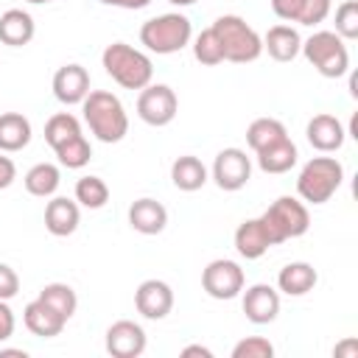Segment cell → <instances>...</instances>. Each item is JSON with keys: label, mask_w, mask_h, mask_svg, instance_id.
Masks as SVG:
<instances>
[{"label": "cell", "mask_w": 358, "mask_h": 358, "mask_svg": "<svg viewBox=\"0 0 358 358\" xmlns=\"http://www.w3.org/2000/svg\"><path fill=\"white\" fill-rule=\"evenodd\" d=\"M106 352L112 358H137L145 352V330L131 319H117L106 327Z\"/></svg>", "instance_id": "obj_12"}, {"label": "cell", "mask_w": 358, "mask_h": 358, "mask_svg": "<svg viewBox=\"0 0 358 358\" xmlns=\"http://www.w3.org/2000/svg\"><path fill=\"white\" fill-rule=\"evenodd\" d=\"M98 3H103V6H115V8H129V11H134V8H145L151 0H98Z\"/></svg>", "instance_id": "obj_40"}, {"label": "cell", "mask_w": 358, "mask_h": 358, "mask_svg": "<svg viewBox=\"0 0 358 358\" xmlns=\"http://www.w3.org/2000/svg\"><path fill=\"white\" fill-rule=\"evenodd\" d=\"M134 308L140 316L159 322L173 310V288L165 280H143L134 291Z\"/></svg>", "instance_id": "obj_11"}, {"label": "cell", "mask_w": 358, "mask_h": 358, "mask_svg": "<svg viewBox=\"0 0 358 358\" xmlns=\"http://www.w3.org/2000/svg\"><path fill=\"white\" fill-rule=\"evenodd\" d=\"M274 344L263 336H246L232 347V358H271Z\"/></svg>", "instance_id": "obj_34"}, {"label": "cell", "mask_w": 358, "mask_h": 358, "mask_svg": "<svg viewBox=\"0 0 358 358\" xmlns=\"http://www.w3.org/2000/svg\"><path fill=\"white\" fill-rule=\"evenodd\" d=\"M31 120L22 112H3L0 115V151L3 154H14L22 151L31 143Z\"/></svg>", "instance_id": "obj_23"}, {"label": "cell", "mask_w": 358, "mask_h": 358, "mask_svg": "<svg viewBox=\"0 0 358 358\" xmlns=\"http://www.w3.org/2000/svg\"><path fill=\"white\" fill-rule=\"evenodd\" d=\"M190 355H201V358H213V350L210 347H201V344H187L182 350V358H190Z\"/></svg>", "instance_id": "obj_42"}, {"label": "cell", "mask_w": 358, "mask_h": 358, "mask_svg": "<svg viewBox=\"0 0 358 358\" xmlns=\"http://www.w3.org/2000/svg\"><path fill=\"white\" fill-rule=\"evenodd\" d=\"M243 282H246L243 268L235 260H227V257L210 260L207 268L201 271V288L213 299H235L243 291Z\"/></svg>", "instance_id": "obj_9"}, {"label": "cell", "mask_w": 358, "mask_h": 358, "mask_svg": "<svg viewBox=\"0 0 358 358\" xmlns=\"http://www.w3.org/2000/svg\"><path fill=\"white\" fill-rule=\"evenodd\" d=\"M336 34L341 39H358V0H344L336 8Z\"/></svg>", "instance_id": "obj_33"}, {"label": "cell", "mask_w": 358, "mask_h": 358, "mask_svg": "<svg viewBox=\"0 0 358 358\" xmlns=\"http://www.w3.org/2000/svg\"><path fill=\"white\" fill-rule=\"evenodd\" d=\"M302 3L305 0H271V11L285 22H296L302 14Z\"/></svg>", "instance_id": "obj_37"}, {"label": "cell", "mask_w": 358, "mask_h": 358, "mask_svg": "<svg viewBox=\"0 0 358 358\" xmlns=\"http://www.w3.org/2000/svg\"><path fill=\"white\" fill-rule=\"evenodd\" d=\"M22 182H25V190L31 196L50 199L59 190V185H62V173H59V168L53 162H36L34 168H28V173H25Z\"/></svg>", "instance_id": "obj_27"}, {"label": "cell", "mask_w": 358, "mask_h": 358, "mask_svg": "<svg viewBox=\"0 0 358 358\" xmlns=\"http://www.w3.org/2000/svg\"><path fill=\"white\" fill-rule=\"evenodd\" d=\"M20 294V277L8 263H0V299H14Z\"/></svg>", "instance_id": "obj_36"}, {"label": "cell", "mask_w": 358, "mask_h": 358, "mask_svg": "<svg viewBox=\"0 0 358 358\" xmlns=\"http://www.w3.org/2000/svg\"><path fill=\"white\" fill-rule=\"evenodd\" d=\"M22 322H25V327H28L34 336H42V338L59 336V333L64 330V324H67V319H64L62 313H56V310H53L48 302H42L39 296L25 305Z\"/></svg>", "instance_id": "obj_18"}, {"label": "cell", "mask_w": 358, "mask_h": 358, "mask_svg": "<svg viewBox=\"0 0 358 358\" xmlns=\"http://www.w3.org/2000/svg\"><path fill=\"white\" fill-rule=\"evenodd\" d=\"M171 6H193V3H199V0H168Z\"/></svg>", "instance_id": "obj_44"}, {"label": "cell", "mask_w": 358, "mask_h": 358, "mask_svg": "<svg viewBox=\"0 0 358 358\" xmlns=\"http://www.w3.org/2000/svg\"><path fill=\"white\" fill-rule=\"evenodd\" d=\"M330 11H333V0H305L296 22L299 25H319L330 17Z\"/></svg>", "instance_id": "obj_35"}, {"label": "cell", "mask_w": 358, "mask_h": 358, "mask_svg": "<svg viewBox=\"0 0 358 358\" xmlns=\"http://www.w3.org/2000/svg\"><path fill=\"white\" fill-rule=\"evenodd\" d=\"M344 182V165L336 157H313L296 176V193L308 204H324Z\"/></svg>", "instance_id": "obj_3"}, {"label": "cell", "mask_w": 358, "mask_h": 358, "mask_svg": "<svg viewBox=\"0 0 358 358\" xmlns=\"http://www.w3.org/2000/svg\"><path fill=\"white\" fill-rule=\"evenodd\" d=\"M305 137H308V143H310L316 151H322V154H333V151H338V148L344 145V140H347V129H344V123H341L336 115L319 112V115H313V117L308 120V126H305Z\"/></svg>", "instance_id": "obj_13"}, {"label": "cell", "mask_w": 358, "mask_h": 358, "mask_svg": "<svg viewBox=\"0 0 358 358\" xmlns=\"http://www.w3.org/2000/svg\"><path fill=\"white\" fill-rule=\"evenodd\" d=\"M235 249L246 260H257V257H263L271 249V241H268L260 218H246L243 224H238V229H235Z\"/></svg>", "instance_id": "obj_21"}, {"label": "cell", "mask_w": 358, "mask_h": 358, "mask_svg": "<svg viewBox=\"0 0 358 358\" xmlns=\"http://www.w3.org/2000/svg\"><path fill=\"white\" fill-rule=\"evenodd\" d=\"M28 3H34V6H39V3H50V0H28Z\"/></svg>", "instance_id": "obj_45"}, {"label": "cell", "mask_w": 358, "mask_h": 358, "mask_svg": "<svg viewBox=\"0 0 358 358\" xmlns=\"http://www.w3.org/2000/svg\"><path fill=\"white\" fill-rule=\"evenodd\" d=\"M53 151H56L59 165H64V168H70V171H78V168H84V165L92 159V145H90V140H87L84 134L70 137L67 143L56 145Z\"/></svg>", "instance_id": "obj_28"}, {"label": "cell", "mask_w": 358, "mask_h": 358, "mask_svg": "<svg viewBox=\"0 0 358 358\" xmlns=\"http://www.w3.org/2000/svg\"><path fill=\"white\" fill-rule=\"evenodd\" d=\"M36 34V25H34V17L22 8H8L0 14V42L3 45H11V48H22L34 39Z\"/></svg>", "instance_id": "obj_22"}, {"label": "cell", "mask_w": 358, "mask_h": 358, "mask_svg": "<svg viewBox=\"0 0 358 358\" xmlns=\"http://www.w3.org/2000/svg\"><path fill=\"white\" fill-rule=\"evenodd\" d=\"M193 39V25L185 14L171 11V14H159L143 22L140 28V42L157 53V56H168V53H179L182 48H187Z\"/></svg>", "instance_id": "obj_4"}, {"label": "cell", "mask_w": 358, "mask_h": 358, "mask_svg": "<svg viewBox=\"0 0 358 358\" xmlns=\"http://www.w3.org/2000/svg\"><path fill=\"white\" fill-rule=\"evenodd\" d=\"M255 157H257V168H260L263 173H288V171L296 165L299 151H296L294 140L285 137V140H280V143H274V145L257 151Z\"/></svg>", "instance_id": "obj_25"}, {"label": "cell", "mask_w": 358, "mask_h": 358, "mask_svg": "<svg viewBox=\"0 0 358 358\" xmlns=\"http://www.w3.org/2000/svg\"><path fill=\"white\" fill-rule=\"evenodd\" d=\"M76 201L87 210H101L109 201V185L101 176H81L76 182Z\"/></svg>", "instance_id": "obj_30"}, {"label": "cell", "mask_w": 358, "mask_h": 358, "mask_svg": "<svg viewBox=\"0 0 358 358\" xmlns=\"http://www.w3.org/2000/svg\"><path fill=\"white\" fill-rule=\"evenodd\" d=\"M179 112V98L168 84H148L137 95V115L148 126H168Z\"/></svg>", "instance_id": "obj_8"}, {"label": "cell", "mask_w": 358, "mask_h": 358, "mask_svg": "<svg viewBox=\"0 0 358 358\" xmlns=\"http://www.w3.org/2000/svg\"><path fill=\"white\" fill-rule=\"evenodd\" d=\"M101 64H103L106 76H109L115 84H120L123 90H143V87H148L151 78H154V64H151V59H148L143 50H137V48H131V45H126V42H112V45H106L103 53H101Z\"/></svg>", "instance_id": "obj_2"}, {"label": "cell", "mask_w": 358, "mask_h": 358, "mask_svg": "<svg viewBox=\"0 0 358 358\" xmlns=\"http://www.w3.org/2000/svg\"><path fill=\"white\" fill-rule=\"evenodd\" d=\"M213 182L221 187V190H241L246 187V182L252 179V159L246 157L243 148H221L215 154V162H213Z\"/></svg>", "instance_id": "obj_10"}, {"label": "cell", "mask_w": 358, "mask_h": 358, "mask_svg": "<svg viewBox=\"0 0 358 358\" xmlns=\"http://www.w3.org/2000/svg\"><path fill=\"white\" fill-rule=\"evenodd\" d=\"M84 123L101 143H120L129 134V115L115 92L106 90H90V95L81 101Z\"/></svg>", "instance_id": "obj_1"}, {"label": "cell", "mask_w": 358, "mask_h": 358, "mask_svg": "<svg viewBox=\"0 0 358 358\" xmlns=\"http://www.w3.org/2000/svg\"><path fill=\"white\" fill-rule=\"evenodd\" d=\"M78 221H81V210H78V201L76 199H67V196H53L48 204H45V229L56 238H67L78 229Z\"/></svg>", "instance_id": "obj_16"}, {"label": "cell", "mask_w": 358, "mask_h": 358, "mask_svg": "<svg viewBox=\"0 0 358 358\" xmlns=\"http://www.w3.org/2000/svg\"><path fill=\"white\" fill-rule=\"evenodd\" d=\"M0 355H20V358H25V350H0Z\"/></svg>", "instance_id": "obj_43"}, {"label": "cell", "mask_w": 358, "mask_h": 358, "mask_svg": "<svg viewBox=\"0 0 358 358\" xmlns=\"http://www.w3.org/2000/svg\"><path fill=\"white\" fill-rule=\"evenodd\" d=\"M53 95L64 106H76L90 95V73L81 64H62L53 73Z\"/></svg>", "instance_id": "obj_15"}, {"label": "cell", "mask_w": 358, "mask_h": 358, "mask_svg": "<svg viewBox=\"0 0 358 358\" xmlns=\"http://www.w3.org/2000/svg\"><path fill=\"white\" fill-rule=\"evenodd\" d=\"M210 173L204 168V162L193 154H185V157H176L173 165H171V182L185 190V193H193V190H201L207 185Z\"/></svg>", "instance_id": "obj_24"}, {"label": "cell", "mask_w": 358, "mask_h": 358, "mask_svg": "<svg viewBox=\"0 0 358 358\" xmlns=\"http://www.w3.org/2000/svg\"><path fill=\"white\" fill-rule=\"evenodd\" d=\"M260 221H263V229H266L271 246H280V243H285V241L299 238V235L308 232L310 213H308L305 201H299L294 196H280V199H274L266 207V213L260 215Z\"/></svg>", "instance_id": "obj_5"}, {"label": "cell", "mask_w": 358, "mask_h": 358, "mask_svg": "<svg viewBox=\"0 0 358 358\" xmlns=\"http://www.w3.org/2000/svg\"><path fill=\"white\" fill-rule=\"evenodd\" d=\"M76 134H81V120H78L76 115H70V112H56V115H50L48 123H45V140H48L50 148L67 143V140L76 137Z\"/></svg>", "instance_id": "obj_29"}, {"label": "cell", "mask_w": 358, "mask_h": 358, "mask_svg": "<svg viewBox=\"0 0 358 358\" xmlns=\"http://www.w3.org/2000/svg\"><path fill=\"white\" fill-rule=\"evenodd\" d=\"M333 355H338V358H341V355H344V358H355V355H358V341H355V338L341 341V344L333 350Z\"/></svg>", "instance_id": "obj_41"}, {"label": "cell", "mask_w": 358, "mask_h": 358, "mask_svg": "<svg viewBox=\"0 0 358 358\" xmlns=\"http://www.w3.org/2000/svg\"><path fill=\"white\" fill-rule=\"evenodd\" d=\"M39 299L42 302H48L56 313H62L64 319H70L73 313H76V308H78V296H76V291L67 285V282H48L42 291H39Z\"/></svg>", "instance_id": "obj_31"}, {"label": "cell", "mask_w": 358, "mask_h": 358, "mask_svg": "<svg viewBox=\"0 0 358 358\" xmlns=\"http://www.w3.org/2000/svg\"><path fill=\"white\" fill-rule=\"evenodd\" d=\"M129 224L140 235H159L165 229V224H168V210L157 199H148V196L137 199L129 207Z\"/></svg>", "instance_id": "obj_17"}, {"label": "cell", "mask_w": 358, "mask_h": 358, "mask_svg": "<svg viewBox=\"0 0 358 358\" xmlns=\"http://www.w3.org/2000/svg\"><path fill=\"white\" fill-rule=\"evenodd\" d=\"M14 324H17L14 310L8 308V302H6V299H0V341H6V338H11V336H14Z\"/></svg>", "instance_id": "obj_38"}, {"label": "cell", "mask_w": 358, "mask_h": 358, "mask_svg": "<svg viewBox=\"0 0 358 358\" xmlns=\"http://www.w3.org/2000/svg\"><path fill=\"white\" fill-rule=\"evenodd\" d=\"M193 56H196V62H201V64H207V67H215V64L224 62V45H221L218 34L213 31V25L204 28V31L193 39Z\"/></svg>", "instance_id": "obj_32"}, {"label": "cell", "mask_w": 358, "mask_h": 358, "mask_svg": "<svg viewBox=\"0 0 358 358\" xmlns=\"http://www.w3.org/2000/svg\"><path fill=\"white\" fill-rule=\"evenodd\" d=\"M319 76L324 78H341L350 70V50L344 45V39L336 31H316L308 39H302V50H299Z\"/></svg>", "instance_id": "obj_7"}, {"label": "cell", "mask_w": 358, "mask_h": 358, "mask_svg": "<svg viewBox=\"0 0 358 358\" xmlns=\"http://www.w3.org/2000/svg\"><path fill=\"white\" fill-rule=\"evenodd\" d=\"M243 313L252 324H268L280 313V291L268 282H255L243 291Z\"/></svg>", "instance_id": "obj_14"}, {"label": "cell", "mask_w": 358, "mask_h": 358, "mask_svg": "<svg viewBox=\"0 0 358 358\" xmlns=\"http://www.w3.org/2000/svg\"><path fill=\"white\" fill-rule=\"evenodd\" d=\"M213 31L218 34L224 45V62L235 64H249L260 59L263 53V36L238 14H224L213 22Z\"/></svg>", "instance_id": "obj_6"}, {"label": "cell", "mask_w": 358, "mask_h": 358, "mask_svg": "<svg viewBox=\"0 0 358 358\" xmlns=\"http://www.w3.org/2000/svg\"><path fill=\"white\" fill-rule=\"evenodd\" d=\"M263 50L274 59V62H294L302 50V36L296 28L280 22V25H271L263 36Z\"/></svg>", "instance_id": "obj_19"}, {"label": "cell", "mask_w": 358, "mask_h": 358, "mask_svg": "<svg viewBox=\"0 0 358 358\" xmlns=\"http://www.w3.org/2000/svg\"><path fill=\"white\" fill-rule=\"evenodd\" d=\"M285 137H288V129L277 117H257L246 129V143H249V148L255 154L268 148V145H274V143H280V140H285Z\"/></svg>", "instance_id": "obj_26"}, {"label": "cell", "mask_w": 358, "mask_h": 358, "mask_svg": "<svg viewBox=\"0 0 358 358\" xmlns=\"http://www.w3.org/2000/svg\"><path fill=\"white\" fill-rule=\"evenodd\" d=\"M14 179H17V165H14V159L0 154V190H6Z\"/></svg>", "instance_id": "obj_39"}, {"label": "cell", "mask_w": 358, "mask_h": 358, "mask_svg": "<svg viewBox=\"0 0 358 358\" xmlns=\"http://www.w3.org/2000/svg\"><path fill=\"white\" fill-rule=\"evenodd\" d=\"M319 282V274L310 263L305 260H294V263H285L277 274V288L285 294V296H305L308 291H313Z\"/></svg>", "instance_id": "obj_20"}]
</instances>
